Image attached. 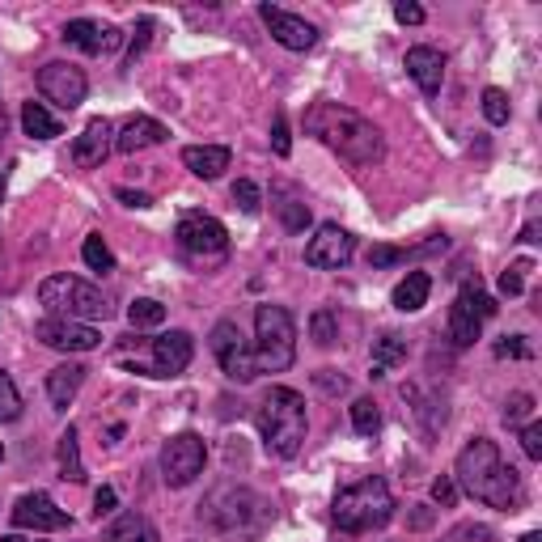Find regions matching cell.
<instances>
[{
  "label": "cell",
  "instance_id": "cell-42",
  "mask_svg": "<svg viewBox=\"0 0 542 542\" xmlns=\"http://www.w3.org/2000/svg\"><path fill=\"white\" fill-rule=\"evenodd\" d=\"M432 500H437V504H445V509H454V500H458V483L441 475L437 483H432Z\"/></svg>",
  "mask_w": 542,
  "mask_h": 542
},
{
  "label": "cell",
  "instance_id": "cell-1",
  "mask_svg": "<svg viewBox=\"0 0 542 542\" xmlns=\"http://www.w3.org/2000/svg\"><path fill=\"white\" fill-rule=\"evenodd\" d=\"M305 132L322 140L343 161H352V166H377V161L386 157V140L377 132V123L365 119L360 111H352V106L314 102L310 111H305Z\"/></svg>",
  "mask_w": 542,
  "mask_h": 542
},
{
  "label": "cell",
  "instance_id": "cell-7",
  "mask_svg": "<svg viewBox=\"0 0 542 542\" xmlns=\"http://www.w3.org/2000/svg\"><path fill=\"white\" fill-rule=\"evenodd\" d=\"M174 238H178V250H183V259H191L195 267H212V263H221V259L229 255V233H225V225L216 221V216H208V212H187L183 221H178Z\"/></svg>",
  "mask_w": 542,
  "mask_h": 542
},
{
  "label": "cell",
  "instance_id": "cell-19",
  "mask_svg": "<svg viewBox=\"0 0 542 542\" xmlns=\"http://www.w3.org/2000/svg\"><path fill=\"white\" fill-rule=\"evenodd\" d=\"M119 39H123L119 30L98 26V22H89V17H77V22L64 26V43L77 47V51H85V56H106V51L119 47Z\"/></svg>",
  "mask_w": 542,
  "mask_h": 542
},
{
  "label": "cell",
  "instance_id": "cell-3",
  "mask_svg": "<svg viewBox=\"0 0 542 542\" xmlns=\"http://www.w3.org/2000/svg\"><path fill=\"white\" fill-rule=\"evenodd\" d=\"M331 517L343 534H369V530H382L386 521L394 517V496L386 479H356L348 487H339L335 500H331Z\"/></svg>",
  "mask_w": 542,
  "mask_h": 542
},
{
  "label": "cell",
  "instance_id": "cell-31",
  "mask_svg": "<svg viewBox=\"0 0 542 542\" xmlns=\"http://www.w3.org/2000/svg\"><path fill=\"white\" fill-rule=\"evenodd\" d=\"M81 259H85V267H89V271H111V267H115V255L106 250L102 233H89L85 246H81Z\"/></svg>",
  "mask_w": 542,
  "mask_h": 542
},
{
  "label": "cell",
  "instance_id": "cell-5",
  "mask_svg": "<svg viewBox=\"0 0 542 542\" xmlns=\"http://www.w3.org/2000/svg\"><path fill=\"white\" fill-rule=\"evenodd\" d=\"M255 365L259 373H284L297 360V322L284 305H259L255 310Z\"/></svg>",
  "mask_w": 542,
  "mask_h": 542
},
{
  "label": "cell",
  "instance_id": "cell-39",
  "mask_svg": "<svg viewBox=\"0 0 542 542\" xmlns=\"http://www.w3.org/2000/svg\"><path fill=\"white\" fill-rule=\"evenodd\" d=\"M521 271H530V263H517V267H509L500 276V293L504 297H521V288H526V284H521Z\"/></svg>",
  "mask_w": 542,
  "mask_h": 542
},
{
  "label": "cell",
  "instance_id": "cell-46",
  "mask_svg": "<svg viewBox=\"0 0 542 542\" xmlns=\"http://www.w3.org/2000/svg\"><path fill=\"white\" fill-rule=\"evenodd\" d=\"M115 200H123L128 208H149V204H153L149 195H144V191H132V187H119V191H115Z\"/></svg>",
  "mask_w": 542,
  "mask_h": 542
},
{
  "label": "cell",
  "instance_id": "cell-28",
  "mask_svg": "<svg viewBox=\"0 0 542 542\" xmlns=\"http://www.w3.org/2000/svg\"><path fill=\"white\" fill-rule=\"evenodd\" d=\"M22 128H26V136H34V140H56V136H60V119L51 115L43 102H26V106H22Z\"/></svg>",
  "mask_w": 542,
  "mask_h": 542
},
{
  "label": "cell",
  "instance_id": "cell-6",
  "mask_svg": "<svg viewBox=\"0 0 542 542\" xmlns=\"http://www.w3.org/2000/svg\"><path fill=\"white\" fill-rule=\"evenodd\" d=\"M39 301L51 318H68V322H94L111 314L106 297L81 276H47L39 284Z\"/></svg>",
  "mask_w": 542,
  "mask_h": 542
},
{
  "label": "cell",
  "instance_id": "cell-43",
  "mask_svg": "<svg viewBox=\"0 0 542 542\" xmlns=\"http://www.w3.org/2000/svg\"><path fill=\"white\" fill-rule=\"evenodd\" d=\"M115 504H119L115 487H98V496H94V517H98V521H102V517H111V513H115Z\"/></svg>",
  "mask_w": 542,
  "mask_h": 542
},
{
  "label": "cell",
  "instance_id": "cell-14",
  "mask_svg": "<svg viewBox=\"0 0 542 542\" xmlns=\"http://www.w3.org/2000/svg\"><path fill=\"white\" fill-rule=\"evenodd\" d=\"M13 526L17 530H34V534H47V530H68L72 517L60 509L47 492H30L13 504Z\"/></svg>",
  "mask_w": 542,
  "mask_h": 542
},
{
  "label": "cell",
  "instance_id": "cell-18",
  "mask_svg": "<svg viewBox=\"0 0 542 542\" xmlns=\"http://www.w3.org/2000/svg\"><path fill=\"white\" fill-rule=\"evenodd\" d=\"M191 356H195L191 335L187 331H170V335L153 339V365H149V373L153 377H178V373H187Z\"/></svg>",
  "mask_w": 542,
  "mask_h": 542
},
{
  "label": "cell",
  "instance_id": "cell-36",
  "mask_svg": "<svg viewBox=\"0 0 542 542\" xmlns=\"http://www.w3.org/2000/svg\"><path fill=\"white\" fill-rule=\"evenodd\" d=\"M233 204H238L246 216H255L263 208V195H259V187L250 183V178H238V183H233Z\"/></svg>",
  "mask_w": 542,
  "mask_h": 542
},
{
  "label": "cell",
  "instance_id": "cell-15",
  "mask_svg": "<svg viewBox=\"0 0 542 542\" xmlns=\"http://www.w3.org/2000/svg\"><path fill=\"white\" fill-rule=\"evenodd\" d=\"M352 255H356V238L339 225H318L310 246H305V263L322 267V271H339Z\"/></svg>",
  "mask_w": 542,
  "mask_h": 542
},
{
  "label": "cell",
  "instance_id": "cell-45",
  "mask_svg": "<svg viewBox=\"0 0 542 542\" xmlns=\"http://www.w3.org/2000/svg\"><path fill=\"white\" fill-rule=\"evenodd\" d=\"M394 17H399L403 26H420L424 22V9L420 5H407V0H403V5H394Z\"/></svg>",
  "mask_w": 542,
  "mask_h": 542
},
{
  "label": "cell",
  "instance_id": "cell-51",
  "mask_svg": "<svg viewBox=\"0 0 542 542\" xmlns=\"http://www.w3.org/2000/svg\"><path fill=\"white\" fill-rule=\"evenodd\" d=\"M5 183H9V178H5V174H0V200H5Z\"/></svg>",
  "mask_w": 542,
  "mask_h": 542
},
{
  "label": "cell",
  "instance_id": "cell-38",
  "mask_svg": "<svg viewBox=\"0 0 542 542\" xmlns=\"http://www.w3.org/2000/svg\"><path fill=\"white\" fill-rule=\"evenodd\" d=\"M530 411H534V399H530V394H513V399L504 403V424H521Z\"/></svg>",
  "mask_w": 542,
  "mask_h": 542
},
{
  "label": "cell",
  "instance_id": "cell-35",
  "mask_svg": "<svg viewBox=\"0 0 542 542\" xmlns=\"http://www.w3.org/2000/svg\"><path fill=\"white\" fill-rule=\"evenodd\" d=\"M310 335H314L318 348H331V343L339 339V318H335L331 310H318V314L310 318Z\"/></svg>",
  "mask_w": 542,
  "mask_h": 542
},
{
  "label": "cell",
  "instance_id": "cell-20",
  "mask_svg": "<svg viewBox=\"0 0 542 542\" xmlns=\"http://www.w3.org/2000/svg\"><path fill=\"white\" fill-rule=\"evenodd\" d=\"M407 72L428 98H437L441 85H445V56L437 47H411L407 51Z\"/></svg>",
  "mask_w": 542,
  "mask_h": 542
},
{
  "label": "cell",
  "instance_id": "cell-29",
  "mask_svg": "<svg viewBox=\"0 0 542 542\" xmlns=\"http://www.w3.org/2000/svg\"><path fill=\"white\" fill-rule=\"evenodd\" d=\"M56 458H60V475L68 483H85V462H81V449H77V428H64L60 432V449H56Z\"/></svg>",
  "mask_w": 542,
  "mask_h": 542
},
{
  "label": "cell",
  "instance_id": "cell-52",
  "mask_svg": "<svg viewBox=\"0 0 542 542\" xmlns=\"http://www.w3.org/2000/svg\"><path fill=\"white\" fill-rule=\"evenodd\" d=\"M0 458H5V449H0Z\"/></svg>",
  "mask_w": 542,
  "mask_h": 542
},
{
  "label": "cell",
  "instance_id": "cell-49",
  "mask_svg": "<svg viewBox=\"0 0 542 542\" xmlns=\"http://www.w3.org/2000/svg\"><path fill=\"white\" fill-rule=\"evenodd\" d=\"M0 542H39V538H22V534H9V538H0Z\"/></svg>",
  "mask_w": 542,
  "mask_h": 542
},
{
  "label": "cell",
  "instance_id": "cell-33",
  "mask_svg": "<svg viewBox=\"0 0 542 542\" xmlns=\"http://www.w3.org/2000/svg\"><path fill=\"white\" fill-rule=\"evenodd\" d=\"M22 415V394H17V386H13V377L0 369V424H9V420H17Z\"/></svg>",
  "mask_w": 542,
  "mask_h": 542
},
{
  "label": "cell",
  "instance_id": "cell-40",
  "mask_svg": "<svg viewBox=\"0 0 542 542\" xmlns=\"http://www.w3.org/2000/svg\"><path fill=\"white\" fill-rule=\"evenodd\" d=\"M314 386L322 394H343V390H348V377H339L335 369H322V373H314Z\"/></svg>",
  "mask_w": 542,
  "mask_h": 542
},
{
  "label": "cell",
  "instance_id": "cell-41",
  "mask_svg": "<svg viewBox=\"0 0 542 542\" xmlns=\"http://www.w3.org/2000/svg\"><path fill=\"white\" fill-rule=\"evenodd\" d=\"M149 34H153V17H140V26H136V39H132V47H128V68L136 64V56L144 47H149Z\"/></svg>",
  "mask_w": 542,
  "mask_h": 542
},
{
  "label": "cell",
  "instance_id": "cell-48",
  "mask_svg": "<svg viewBox=\"0 0 542 542\" xmlns=\"http://www.w3.org/2000/svg\"><path fill=\"white\" fill-rule=\"evenodd\" d=\"M5 128H9V115H5V106H0V140H5Z\"/></svg>",
  "mask_w": 542,
  "mask_h": 542
},
{
  "label": "cell",
  "instance_id": "cell-30",
  "mask_svg": "<svg viewBox=\"0 0 542 542\" xmlns=\"http://www.w3.org/2000/svg\"><path fill=\"white\" fill-rule=\"evenodd\" d=\"M128 322L132 327H161V322H166V305L153 301V297H136L128 305Z\"/></svg>",
  "mask_w": 542,
  "mask_h": 542
},
{
  "label": "cell",
  "instance_id": "cell-11",
  "mask_svg": "<svg viewBox=\"0 0 542 542\" xmlns=\"http://www.w3.org/2000/svg\"><path fill=\"white\" fill-rule=\"evenodd\" d=\"M212 352L221 360V369L229 382H255L259 377V365H255V352H250V343L242 339V331L233 327V322H216L212 327Z\"/></svg>",
  "mask_w": 542,
  "mask_h": 542
},
{
  "label": "cell",
  "instance_id": "cell-23",
  "mask_svg": "<svg viewBox=\"0 0 542 542\" xmlns=\"http://www.w3.org/2000/svg\"><path fill=\"white\" fill-rule=\"evenodd\" d=\"M85 382V365H60L47 373V399L56 403L60 411H68V403L77 399V390Z\"/></svg>",
  "mask_w": 542,
  "mask_h": 542
},
{
  "label": "cell",
  "instance_id": "cell-2",
  "mask_svg": "<svg viewBox=\"0 0 542 542\" xmlns=\"http://www.w3.org/2000/svg\"><path fill=\"white\" fill-rule=\"evenodd\" d=\"M454 475H458V483L466 487V492H471L475 500H483V504H492V509H509L513 513L521 504V496H526L521 492V475L500 458L496 441H487V437H475L462 449Z\"/></svg>",
  "mask_w": 542,
  "mask_h": 542
},
{
  "label": "cell",
  "instance_id": "cell-4",
  "mask_svg": "<svg viewBox=\"0 0 542 542\" xmlns=\"http://www.w3.org/2000/svg\"><path fill=\"white\" fill-rule=\"evenodd\" d=\"M305 428H310V420H305L301 394L288 390V386H271L263 407H259V437L267 445V454L271 458H293L305 445Z\"/></svg>",
  "mask_w": 542,
  "mask_h": 542
},
{
  "label": "cell",
  "instance_id": "cell-37",
  "mask_svg": "<svg viewBox=\"0 0 542 542\" xmlns=\"http://www.w3.org/2000/svg\"><path fill=\"white\" fill-rule=\"evenodd\" d=\"M521 449H526L530 462H542V424L538 420L521 428Z\"/></svg>",
  "mask_w": 542,
  "mask_h": 542
},
{
  "label": "cell",
  "instance_id": "cell-16",
  "mask_svg": "<svg viewBox=\"0 0 542 542\" xmlns=\"http://www.w3.org/2000/svg\"><path fill=\"white\" fill-rule=\"evenodd\" d=\"M259 17H263V26L271 30V39H276L280 47H288V51H310L318 43V30L305 22V17H297V13H284L276 5H263Z\"/></svg>",
  "mask_w": 542,
  "mask_h": 542
},
{
  "label": "cell",
  "instance_id": "cell-10",
  "mask_svg": "<svg viewBox=\"0 0 542 542\" xmlns=\"http://www.w3.org/2000/svg\"><path fill=\"white\" fill-rule=\"evenodd\" d=\"M496 314V301L483 293L479 280L475 284H466L458 301L449 305V339L458 343V348H471V343L479 339V327H483V318H492Z\"/></svg>",
  "mask_w": 542,
  "mask_h": 542
},
{
  "label": "cell",
  "instance_id": "cell-26",
  "mask_svg": "<svg viewBox=\"0 0 542 542\" xmlns=\"http://www.w3.org/2000/svg\"><path fill=\"white\" fill-rule=\"evenodd\" d=\"M102 542H161L157 538V526L149 517H140V513H123L111 530H106Z\"/></svg>",
  "mask_w": 542,
  "mask_h": 542
},
{
  "label": "cell",
  "instance_id": "cell-34",
  "mask_svg": "<svg viewBox=\"0 0 542 542\" xmlns=\"http://www.w3.org/2000/svg\"><path fill=\"white\" fill-rule=\"evenodd\" d=\"M483 115H487V123H509V115H513V106H509V94L504 89H483Z\"/></svg>",
  "mask_w": 542,
  "mask_h": 542
},
{
  "label": "cell",
  "instance_id": "cell-12",
  "mask_svg": "<svg viewBox=\"0 0 542 542\" xmlns=\"http://www.w3.org/2000/svg\"><path fill=\"white\" fill-rule=\"evenodd\" d=\"M39 89L47 102H56L60 111H77L89 94V81L77 64H64V60H51L39 68Z\"/></svg>",
  "mask_w": 542,
  "mask_h": 542
},
{
  "label": "cell",
  "instance_id": "cell-24",
  "mask_svg": "<svg viewBox=\"0 0 542 542\" xmlns=\"http://www.w3.org/2000/svg\"><path fill=\"white\" fill-rule=\"evenodd\" d=\"M428 293H432V276H428V271H407V280L394 288V310H403V314L424 310Z\"/></svg>",
  "mask_w": 542,
  "mask_h": 542
},
{
  "label": "cell",
  "instance_id": "cell-32",
  "mask_svg": "<svg viewBox=\"0 0 542 542\" xmlns=\"http://www.w3.org/2000/svg\"><path fill=\"white\" fill-rule=\"evenodd\" d=\"M352 428L360 432V437H373V432L382 428V411H377L373 399H356L352 403Z\"/></svg>",
  "mask_w": 542,
  "mask_h": 542
},
{
  "label": "cell",
  "instance_id": "cell-50",
  "mask_svg": "<svg viewBox=\"0 0 542 542\" xmlns=\"http://www.w3.org/2000/svg\"><path fill=\"white\" fill-rule=\"evenodd\" d=\"M521 542H542V534H538V530H530V534H521Z\"/></svg>",
  "mask_w": 542,
  "mask_h": 542
},
{
  "label": "cell",
  "instance_id": "cell-27",
  "mask_svg": "<svg viewBox=\"0 0 542 542\" xmlns=\"http://www.w3.org/2000/svg\"><path fill=\"white\" fill-rule=\"evenodd\" d=\"M276 212H280L284 229H293V233H301L305 225H310V204H305L293 187H276Z\"/></svg>",
  "mask_w": 542,
  "mask_h": 542
},
{
  "label": "cell",
  "instance_id": "cell-17",
  "mask_svg": "<svg viewBox=\"0 0 542 542\" xmlns=\"http://www.w3.org/2000/svg\"><path fill=\"white\" fill-rule=\"evenodd\" d=\"M115 149V128L106 119H89L85 132L72 140V161H77L81 170H98L106 157Z\"/></svg>",
  "mask_w": 542,
  "mask_h": 542
},
{
  "label": "cell",
  "instance_id": "cell-9",
  "mask_svg": "<svg viewBox=\"0 0 542 542\" xmlns=\"http://www.w3.org/2000/svg\"><path fill=\"white\" fill-rule=\"evenodd\" d=\"M221 496L229 500V509L221 504H200V517L212 521L216 530H229V534H246V530H259L263 521V500L255 492H246V487H221Z\"/></svg>",
  "mask_w": 542,
  "mask_h": 542
},
{
  "label": "cell",
  "instance_id": "cell-22",
  "mask_svg": "<svg viewBox=\"0 0 542 542\" xmlns=\"http://www.w3.org/2000/svg\"><path fill=\"white\" fill-rule=\"evenodd\" d=\"M183 166L195 174V178H221L229 170V149L225 144H191V149H183Z\"/></svg>",
  "mask_w": 542,
  "mask_h": 542
},
{
  "label": "cell",
  "instance_id": "cell-47",
  "mask_svg": "<svg viewBox=\"0 0 542 542\" xmlns=\"http://www.w3.org/2000/svg\"><path fill=\"white\" fill-rule=\"evenodd\" d=\"M496 356H530V348L521 343V335H513V339H500L496 343Z\"/></svg>",
  "mask_w": 542,
  "mask_h": 542
},
{
  "label": "cell",
  "instance_id": "cell-44",
  "mask_svg": "<svg viewBox=\"0 0 542 542\" xmlns=\"http://www.w3.org/2000/svg\"><path fill=\"white\" fill-rule=\"evenodd\" d=\"M271 149H276L280 157H288V149H293V144H288V123H284V115H276V128H271Z\"/></svg>",
  "mask_w": 542,
  "mask_h": 542
},
{
  "label": "cell",
  "instance_id": "cell-25",
  "mask_svg": "<svg viewBox=\"0 0 542 542\" xmlns=\"http://www.w3.org/2000/svg\"><path fill=\"white\" fill-rule=\"evenodd\" d=\"M407 360V339L403 335H394V331H386L382 339H373V377H386V373H394Z\"/></svg>",
  "mask_w": 542,
  "mask_h": 542
},
{
  "label": "cell",
  "instance_id": "cell-13",
  "mask_svg": "<svg viewBox=\"0 0 542 542\" xmlns=\"http://www.w3.org/2000/svg\"><path fill=\"white\" fill-rule=\"evenodd\" d=\"M34 339H43L56 352H94L102 343V331L89 322H68V318H43L34 327Z\"/></svg>",
  "mask_w": 542,
  "mask_h": 542
},
{
  "label": "cell",
  "instance_id": "cell-21",
  "mask_svg": "<svg viewBox=\"0 0 542 542\" xmlns=\"http://www.w3.org/2000/svg\"><path fill=\"white\" fill-rule=\"evenodd\" d=\"M170 132H166V123H157V119H149V115H136V119H128L123 123V132L115 136V149L119 153H140V149H153V144H161Z\"/></svg>",
  "mask_w": 542,
  "mask_h": 542
},
{
  "label": "cell",
  "instance_id": "cell-8",
  "mask_svg": "<svg viewBox=\"0 0 542 542\" xmlns=\"http://www.w3.org/2000/svg\"><path fill=\"white\" fill-rule=\"evenodd\" d=\"M204 462H208V445H204V437H195V432H178V437L161 445V479L170 487L195 483L204 471Z\"/></svg>",
  "mask_w": 542,
  "mask_h": 542
}]
</instances>
